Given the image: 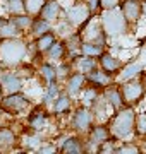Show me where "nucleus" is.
Returning a JSON list of instances; mask_svg holds the SVG:
<instances>
[{"mask_svg":"<svg viewBox=\"0 0 146 154\" xmlns=\"http://www.w3.org/2000/svg\"><path fill=\"white\" fill-rule=\"evenodd\" d=\"M107 125L110 127L112 137L117 139L119 142L131 140L136 135V110L131 105L122 106L112 115Z\"/></svg>","mask_w":146,"mask_h":154,"instance_id":"nucleus-1","label":"nucleus"},{"mask_svg":"<svg viewBox=\"0 0 146 154\" xmlns=\"http://www.w3.org/2000/svg\"><path fill=\"white\" fill-rule=\"evenodd\" d=\"M29 58V43L23 38L0 39V63L16 69Z\"/></svg>","mask_w":146,"mask_h":154,"instance_id":"nucleus-2","label":"nucleus"},{"mask_svg":"<svg viewBox=\"0 0 146 154\" xmlns=\"http://www.w3.org/2000/svg\"><path fill=\"white\" fill-rule=\"evenodd\" d=\"M101 28L107 34V38H119L129 31V22L124 17L120 7L119 9H112V11H103L100 16Z\"/></svg>","mask_w":146,"mask_h":154,"instance_id":"nucleus-3","label":"nucleus"},{"mask_svg":"<svg viewBox=\"0 0 146 154\" xmlns=\"http://www.w3.org/2000/svg\"><path fill=\"white\" fill-rule=\"evenodd\" d=\"M2 108L5 110V113L12 116L17 115H28L29 110L33 108V103L29 99L28 94H24L23 91H17V93H11V94H4V98L0 101Z\"/></svg>","mask_w":146,"mask_h":154,"instance_id":"nucleus-4","label":"nucleus"},{"mask_svg":"<svg viewBox=\"0 0 146 154\" xmlns=\"http://www.w3.org/2000/svg\"><path fill=\"white\" fill-rule=\"evenodd\" d=\"M62 17H65L74 28L79 29L93 17V14L90 12L88 5L84 4V0H76V2H72L69 7L64 9V16Z\"/></svg>","mask_w":146,"mask_h":154,"instance_id":"nucleus-5","label":"nucleus"},{"mask_svg":"<svg viewBox=\"0 0 146 154\" xmlns=\"http://www.w3.org/2000/svg\"><path fill=\"white\" fill-rule=\"evenodd\" d=\"M93 125H95L93 110L88 108V106L79 105L72 111V116H71V127H72V130L76 134H88V130Z\"/></svg>","mask_w":146,"mask_h":154,"instance_id":"nucleus-6","label":"nucleus"},{"mask_svg":"<svg viewBox=\"0 0 146 154\" xmlns=\"http://www.w3.org/2000/svg\"><path fill=\"white\" fill-rule=\"evenodd\" d=\"M141 77H138V79H131V81H125V82L119 84V86H120V91H122V94H124V101H125V105L134 106L144 98L146 88H144V82H143Z\"/></svg>","mask_w":146,"mask_h":154,"instance_id":"nucleus-7","label":"nucleus"},{"mask_svg":"<svg viewBox=\"0 0 146 154\" xmlns=\"http://www.w3.org/2000/svg\"><path fill=\"white\" fill-rule=\"evenodd\" d=\"M83 41H93V43H100L107 46V34L101 28V21H96L95 17H91L83 28L78 29Z\"/></svg>","mask_w":146,"mask_h":154,"instance_id":"nucleus-8","label":"nucleus"},{"mask_svg":"<svg viewBox=\"0 0 146 154\" xmlns=\"http://www.w3.org/2000/svg\"><path fill=\"white\" fill-rule=\"evenodd\" d=\"M112 139V132H110V127L107 123H95L88 130V140H86V149H93L98 151L100 146L103 142H107Z\"/></svg>","mask_w":146,"mask_h":154,"instance_id":"nucleus-9","label":"nucleus"},{"mask_svg":"<svg viewBox=\"0 0 146 154\" xmlns=\"http://www.w3.org/2000/svg\"><path fill=\"white\" fill-rule=\"evenodd\" d=\"M48 120H50V116L46 113L45 106H33L28 113V118H26V127L31 132L41 134L48 127Z\"/></svg>","mask_w":146,"mask_h":154,"instance_id":"nucleus-10","label":"nucleus"},{"mask_svg":"<svg viewBox=\"0 0 146 154\" xmlns=\"http://www.w3.org/2000/svg\"><path fill=\"white\" fill-rule=\"evenodd\" d=\"M86 84H88V79H86L84 74L72 70L71 75L64 81V91H65L67 94H71L72 98H78L79 94H81V91L84 89Z\"/></svg>","mask_w":146,"mask_h":154,"instance_id":"nucleus-11","label":"nucleus"},{"mask_svg":"<svg viewBox=\"0 0 146 154\" xmlns=\"http://www.w3.org/2000/svg\"><path fill=\"white\" fill-rule=\"evenodd\" d=\"M0 84L5 94L23 91V77L19 75L17 70H5L4 75L0 77Z\"/></svg>","mask_w":146,"mask_h":154,"instance_id":"nucleus-12","label":"nucleus"},{"mask_svg":"<svg viewBox=\"0 0 146 154\" xmlns=\"http://www.w3.org/2000/svg\"><path fill=\"white\" fill-rule=\"evenodd\" d=\"M144 74V65L141 62H132V63H127L124 65L120 70L117 72L115 75V82L120 84V82H125V81H131V79H138Z\"/></svg>","mask_w":146,"mask_h":154,"instance_id":"nucleus-13","label":"nucleus"},{"mask_svg":"<svg viewBox=\"0 0 146 154\" xmlns=\"http://www.w3.org/2000/svg\"><path fill=\"white\" fill-rule=\"evenodd\" d=\"M59 151H62L64 154H81L86 151V142L81 140L79 135H65L60 140Z\"/></svg>","mask_w":146,"mask_h":154,"instance_id":"nucleus-14","label":"nucleus"},{"mask_svg":"<svg viewBox=\"0 0 146 154\" xmlns=\"http://www.w3.org/2000/svg\"><path fill=\"white\" fill-rule=\"evenodd\" d=\"M120 11L124 17L127 19L129 24H136L143 16V9H141V0H122L120 4Z\"/></svg>","mask_w":146,"mask_h":154,"instance_id":"nucleus-15","label":"nucleus"},{"mask_svg":"<svg viewBox=\"0 0 146 154\" xmlns=\"http://www.w3.org/2000/svg\"><path fill=\"white\" fill-rule=\"evenodd\" d=\"M101 94L105 96V99L108 101V105L112 106L115 111L120 110L122 106H125L124 94H122V91H120V86H119V84H113L112 82L110 86H107V88L101 91Z\"/></svg>","mask_w":146,"mask_h":154,"instance_id":"nucleus-16","label":"nucleus"},{"mask_svg":"<svg viewBox=\"0 0 146 154\" xmlns=\"http://www.w3.org/2000/svg\"><path fill=\"white\" fill-rule=\"evenodd\" d=\"M40 17H43L46 21L55 22L64 16V7H62L60 0H46L45 5L41 7V11L38 14Z\"/></svg>","mask_w":146,"mask_h":154,"instance_id":"nucleus-17","label":"nucleus"},{"mask_svg":"<svg viewBox=\"0 0 146 154\" xmlns=\"http://www.w3.org/2000/svg\"><path fill=\"white\" fill-rule=\"evenodd\" d=\"M98 67L103 69V70L110 74V75H117V72L122 69V62L119 60L115 55H112L110 51H103L100 57H98Z\"/></svg>","mask_w":146,"mask_h":154,"instance_id":"nucleus-18","label":"nucleus"},{"mask_svg":"<svg viewBox=\"0 0 146 154\" xmlns=\"http://www.w3.org/2000/svg\"><path fill=\"white\" fill-rule=\"evenodd\" d=\"M71 65H72V70L81 72V74L88 75L91 70H95L96 67H98V58L83 55V53H81V55H78L76 58H72V60H71Z\"/></svg>","mask_w":146,"mask_h":154,"instance_id":"nucleus-19","label":"nucleus"},{"mask_svg":"<svg viewBox=\"0 0 146 154\" xmlns=\"http://www.w3.org/2000/svg\"><path fill=\"white\" fill-rule=\"evenodd\" d=\"M86 79H88V84L98 88L100 91H103L107 86H110V84L113 82V75L107 74V72L103 70V69H100V67H96L95 70H91L90 74L86 75Z\"/></svg>","mask_w":146,"mask_h":154,"instance_id":"nucleus-20","label":"nucleus"},{"mask_svg":"<svg viewBox=\"0 0 146 154\" xmlns=\"http://www.w3.org/2000/svg\"><path fill=\"white\" fill-rule=\"evenodd\" d=\"M71 110H72V96L67 94L65 91H62L55 98V101L52 103V113L55 116H60V115L69 113Z\"/></svg>","mask_w":146,"mask_h":154,"instance_id":"nucleus-21","label":"nucleus"},{"mask_svg":"<svg viewBox=\"0 0 146 154\" xmlns=\"http://www.w3.org/2000/svg\"><path fill=\"white\" fill-rule=\"evenodd\" d=\"M19 144V135L7 125L0 127V151H11Z\"/></svg>","mask_w":146,"mask_h":154,"instance_id":"nucleus-22","label":"nucleus"},{"mask_svg":"<svg viewBox=\"0 0 146 154\" xmlns=\"http://www.w3.org/2000/svg\"><path fill=\"white\" fill-rule=\"evenodd\" d=\"M45 57H46V60H50V62H62V60H65V57H67V45H65V41L57 38L55 43L46 50Z\"/></svg>","mask_w":146,"mask_h":154,"instance_id":"nucleus-23","label":"nucleus"},{"mask_svg":"<svg viewBox=\"0 0 146 154\" xmlns=\"http://www.w3.org/2000/svg\"><path fill=\"white\" fill-rule=\"evenodd\" d=\"M36 72H38L40 79L45 84H50V82H53V81H57V63H53V62H50V60L41 62L38 65V70Z\"/></svg>","mask_w":146,"mask_h":154,"instance_id":"nucleus-24","label":"nucleus"},{"mask_svg":"<svg viewBox=\"0 0 146 154\" xmlns=\"http://www.w3.org/2000/svg\"><path fill=\"white\" fill-rule=\"evenodd\" d=\"M64 91V88H60L59 81H53L50 84H45L43 94H41V105L43 106H52V103L55 101V98Z\"/></svg>","mask_w":146,"mask_h":154,"instance_id":"nucleus-25","label":"nucleus"},{"mask_svg":"<svg viewBox=\"0 0 146 154\" xmlns=\"http://www.w3.org/2000/svg\"><path fill=\"white\" fill-rule=\"evenodd\" d=\"M52 29H53V22H50V21H46V19H43V17L36 16L33 19V24H31L29 33H31V36L36 39V38H40V36L46 34L48 31H52Z\"/></svg>","mask_w":146,"mask_h":154,"instance_id":"nucleus-26","label":"nucleus"},{"mask_svg":"<svg viewBox=\"0 0 146 154\" xmlns=\"http://www.w3.org/2000/svg\"><path fill=\"white\" fill-rule=\"evenodd\" d=\"M24 31L17 28L11 17L7 19L2 26H0V39H9V38H23Z\"/></svg>","mask_w":146,"mask_h":154,"instance_id":"nucleus-27","label":"nucleus"},{"mask_svg":"<svg viewBox=\"0 0 146 154\" xmlns=\"http://www.w3.org/2000/svg\"><path fill=\"white\" fill-rule=\"evenodd\" d=\"M100 89L95 88V86H91V84H86L84 89L81 91V94H79V99H81V105L83 106H88V108H91V106L95 105V101L98 99V96H100Z\"/></svg>","mask_w":146,"mask_h":154,"instance_id":"nucleus-28","label":"nucleus"},{"mask_svg":"<svg viewBox=\"0 0 146 154\" xmlns=\"http://www.w3.org/2000/svg\"><path fill=\"white\" fill-rule=\"evenodd\" d=\"M55 39H57V34H55V31H53V29H52V31H48L46 34H43V36H40V38L34 39V45H36V50H38L40 55H45L46 50H48L52 45L55 43Z\"/></svg>","mask_w":146,"mask_h":154,"instance_id":"nucleus-29","label":"nucleus"},{"mask_svg":"<svg viewBox=\"0 0 146 154\" xmlns=\"http://www.w3.org/2000/svg\"><path fill=\"white\" fill-rule=\"evenodd\" d=\"M105 51V46L100 43H93V41H83V45H81V53L83 55H88V57H95V58H98V57L101 55Z\"/></svg>","mask_w":146,"mask_h":154,"instance_id":"nucleus-30","label":"nucleus"},{"mask_svg":"<svg viewBox=\"0 0 146 154\" xmlns=\"http://www.w3.org/2000/svg\"><path fill=\"white\" fill-rule=\"evenodd\" d=\"M21 144H24V147L26 149H36L38 151V147L41 146V134L38 132H31V130H28V134H24L23 139L19 140Z\"/></svg>","mask_w":146,"mask_h":154,"instance_id":"nucleus-31","label":"nucleus"},{"mask_svg":"<svg viewBox=\"0 0 146 154\" xmlns=\"http://www.w3.org/2000/svg\"><path fill=\"white\" fill-rule=\"evenodd\" d=\"M11 19L14 21L17 28H21L24 33H28L29 29H31V24H33V19L34 16L28 14V12H23V14H16V16H11Z\"/></svg>","mask_w":146,"mask_h":154,"instance_id":"nucleus-32","label":"nucleus"},{"mask_svg":"<svg viewBox=\"0 0 146 154\" xmlns=\"http://www.w3.org/2000/svg\"><path fill=\"white\" fill-rule=\"evenodd\" d=\"M72 72V65L69 60H62V62H57V81L59 82H64Z\"/></svg>","mask_w":146,"mask_h":154,"instance_id":"nucleus-33","label":"nucleus"},{"mask_svg":"<svg viewBox=\"0 0 146 154\" xmlns=\"http://www.w3.org/2000/svg\"><path fill=\"white\" fill-rule=\"evenodd\" d=\"M5 9L11 16H16V14H23L26 12V7H24V0H5Z\"/></svg>","mask_w":146,"mask_h":154,"instance_id":"nucleus-34","label":"nucleus"},{"mask_svg":"<svg viewBox=\"0 0 146 154\" xmlns=\"http://www.w3.org/2000/svg\"><path fill=\"white\" fill-rule=\"evenodd\" d=\"M45 2H46V0H24L26 12L36 17L40 14V11H41V7L45 5Z\"/></svg>","mask_w":146,"mask_h":154,"instance_id":"nucleus-35","label":"nucleus"},{"mask_svg":"<svg viewBox=\"0 0 146 154\" xmlns=\"http://www.w3.org/2000/svg\"><path fill=\"white\" fill-rule=\"evenodd\" d=\"M136 135L146 137V110L136 113Z\"/></svg>","mask_w":146,"mask_h":154,"instance_id":"nucleus-36","label":"nucleus"},{"mask_svg":"<svg viewBox=\"0 0 146 154\" xmlns=\"http://www.w3.org/2000/svg\"><path fill=\"white\" fill-rule=\"evenodd\" d=\"M59 151V146H55V142H46V144H41L38 147V152L40 154H55Z\"/></svg>","mask_w":146,"mask_h":154,"instance_id":"nucleus-37","label":"nucleus"},{"mask_svg":"<svg viewBox=\"0 0 146 154\" xmlns=\"http://www.w3.org/2000/svg\"><path fill=\"white\" fill-rule=\"evenodd\" d=\"M101 11H112V9H119L122 0H100Z\"/></svg>","mask_w":146,"mask_h":154,"instance_id":"nucleus-38","label":"nucleus"},{"mask_svg":"<svg viewBox=\"0 0 146 154\" xmlns=\"http://www.w3.org/2000/svg\"><path fill=\"white\" fill-rule=\"evenodd\" d=\"M84 4L88 5V9H90V12L95 16V14H98V12L101 11V4L100 0H84Z\"/></svg>","mask_w":146,"mask_h":154,"instance_id":"nucleus-39","label":"nucleus"},{"mask_svg":"<svg viewBox=\"0 0 146 154\" xmlns=\"http://www.w3.org/2000/svg\"><path fill=\"white\" fill-rule=\"evenodd\" d=\"M141 9H143V16L146 17V0H141Z\"/></svg>","mask_w":146,"mask_h":154,"instance_id":"nucleus-40","label":"nucleus"},{"mask_svg":"<svg viewBox=\"0 0 146 154\" xmlns=\"http://www.w3.org/2000/svg\"><path fill=\"white\" fill-rule=\"evenodd\" d=\"M5 70H7V67L4 65V63H0V77L4 75V72H5Z\"/></svg>","mask_w":146,"mask_h":154,"instance_id":"nucleus-41","label":"nucleus"},{"mask_svg":"<svg viewBox=\"0 0 146 154\" xmlns=\"http://www.w3.org/2000/svg\"><path fill=\"white\" fill-rule=\"evenodd\" d=\"M7 19H9V17H4V16H0V26H2V24H4V22H5Z\"/></svg>","mask_w":146,"mask_h":154,"instance_id":"nucleus-42","label":"nucleus"},{"mask_svg":"<svg viewBox=\"0 0 146 154\" xmlns=\"http://www.w3.org/2000/svg\"><path fill=\"white\" fill-rule=\"evenodd\" d=\"M4 94H5V93H4V89H2V84H0V101H2V98H4Z\"/></svg>","mask_w":146,"mask_h":154,"instance_id":"nucleus-43","label":"nucleus"},{"mask_svg":"<svg viewBox=\"0 0 146 154\" xmlns=\"http://www.w3.org/2000/svg\"><path fill=\"white\" fill-rule=\"evenodd\" d=\"M2 115H5V110L2 108V105H0V116H2Z\"/></svg>","mask_w":146,"mask_h":154,"instance_id":"nucleus-44","label":"nucleus"},{"mask_svg":"<svg viewBox=\"0 0 146 154\" xmlns=\"http://www.w3.org/2000/svg\"><path fill=\"white\" fill-rule=\"evenodd\" d=\"M144 55H146V53H144Z\"/></svg>","mask_w":146,"mask_h":154,"instance_id":"nucleus-45","label":"nucleus"}]
</instances>
